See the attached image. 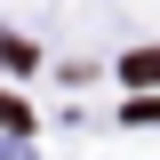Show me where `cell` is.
<instances>
[{
    "instance_id": "1",
    "label": "cell",
    "mask_w": 160,
    "mask_h": 160,
    "mask_svg": "<svg viewBox=\"0 0 160 160\" xmlns=\"http://www.w3.org/2000/svg\"><path fill=\"white\" fill-rule=\"evenodd\" d=\"M120 72H128V80H136V88H152V80H160V48H136V56H128V64H120Z\"/></svg>"
}]
</instances>
